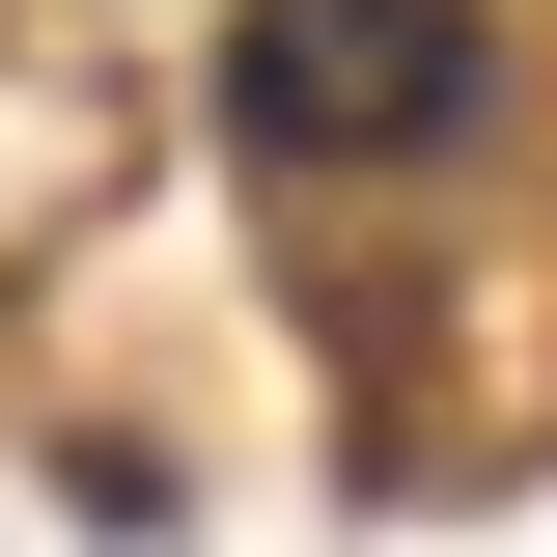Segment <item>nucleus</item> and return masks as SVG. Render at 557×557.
<instances>
[{
	"mask_svg": "<svg viewBox=\"0 0 557 557\" xmlns=\"http://www.w3.org/2000/svg\"><path fill=\"white\" fill-rule=\"evenodd\" d=\"M223 112L278 168H418V139L474 112V0H251L223 28Z\"/></svg>",
	"mask_w": 557,
	"mask_h": 557,
	"instance_id": "1",
	"label": "nucleus"
}]
</instances>
